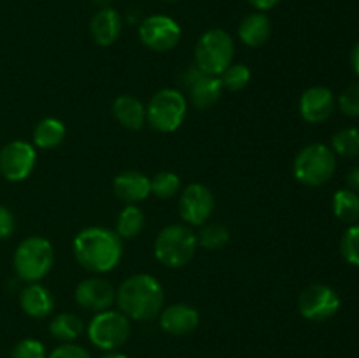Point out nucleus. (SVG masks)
<instances>
[{"label":"nucleus","mask_w":359,"mask_h":358,"mask_svg":"<svg viewBox=\"0 0 359 358\" xmlns=\"http://www.w3.org/2000/svg\"><path fill=\"white\" fill-rule=\"evenodd\" d=\"M339 107L344 114L359 118V81L349 84L339 97Z\"/></svg>","instance_id":"32"},{"label":"nucleus","mask_w":359,"mask_h":358,"mask_svg":"<svg viewBox=\"0 0 359 358\" xmlns=\"http://www.w3.org/2000/svg\"><path fill=\"white\" fill-rule=\"evenodd\" d=\"M91 4H93V6H97L98 9H104V7H111L112 0H91Z\"/></svg>","instance_id":"39"},{"label":"nucleus","mask_w":359,"mask_h":358,"mask_svg":"<svg viewBox=\"0 0 359 358\" xmlns=\"http://www.w3.org/2000/svg\"><path fill=\"white\" fill-rule=\"evenodd\" d=\"M335 95L326 86H311L302 93L298 102V111L300 116L307 123L318 125L325 123L335 111Z\"/></svg>","instance_id":"15"},{"label":"nucleus","mask_w":359,"mask_h":358,"mask_svg":"<svg viewBox=\"0 0 359 358\" xmlns=\"http://www.w3.org/2000/svg\"><path fill=\"white\" fill-rule=\"evenodd\" d=\"M228 241H230V230L221 223H203L196 234V242L200 248L209 249V251L224 248Z\"/></svg>","instance_id":"26"},{"label":"nucleus","mask_w":359,"mask_h":358,"mask_svg":"<svg viewBox=\"0 0 359 358\" xmlns=\"http://www.w3.org/2000/svg\"><path fill=\"white\" fill-rule=\"evenodd\" d=\"M65 135L67 128L62 119L49 116V118H42L35 125L32 140H34V146L39 147V150H53V147H58L65 140Z\"/></svg>","instance_id":"22"},{"label":"nucleus","mask_w":359,"mask_h":358,"mask_svg":"<svg viewBox=\"0 0 359 358\" xmlns=\"http://www.w3.org/2000/svg\"><path fill=\"white\" fill-rule=\"evenodd\" d=\"M91 39L98 46H112L123 34V18L114 7H104L90 21Z\"/></svg>","instance_id":"18"},{"label":"nucleus","mask_w":359,"mask_h":358,"mask_svg":"<svg viewBox=\"0 0 359 358\" xmlns=\"http://www.w3.org/2000/svg\"><path fill=\"white\" fill-rule=\"evenodd\" d=\"M198 242L188 225H167L154 239V256L168 269H181L195 256Z\"/></svg>","instance_id":"4"},{"label":"nucleus","mask_w":359,"mask_h":358,"mask_svg":"<svg viewBox=\"0 0 359 358\" xmlns=\"http://www.w3.org/2000/svg\"><path fill=\"white\" fill-rule=\"evenodd\" d=\"M181 83L184 84L189 100L196 109H209L216 105L224 90L219 76L203 74L196 65H191L182 72Z\"/></svg>","instance_id":"13"},{"label":"nucleus","mask_w":359,"mask_h":358,"mask_svg":"<svg viewBox=\"0 0 359 358\" xmlns=\"http://www.w3.org/2000/svg\"><path fill=\"white\" fill-rule=\"evenodd\" d=\"M77 305L91 312H102L112 309L116 302V288L105 277H86L74 290Z\"/></svg>","instance_id":"14"},{"label":"nucleus","mask_w":359,"mask_h":358,"mask_svg":"<svg viewBox=\"0 0 359 358\" xmlns=\"http://www.w3.org/2000/svg\"><path fill=\"white\" fill-rule=\"evenodd\" d=\"M14 228H16L14 214L6 206H0V241L9 239L14 234Z\"/></svg>","instance_id":"34"},{"label":"nucleus","mask_w":359,"mask_h":358,"mask_svg":"<svg viewBox=\"0 0 359 358\" xmlns=\"http://www.w3.org/2000/svg\"><path fill=\"white\" fill-rule=\"evenodd\" d=\"M351 65H353L354 72H356V76L359 77V41L353 48V53H351Z\"/></svg>","instance_id":"37"},{"label":"nucleus","mask_w":359,"mask_h":358,"mask_svg":"<svg viewBox=\"0 0 359 358\" xmlns=\"http://www.w3.org/2000/svg\"><path fill=\"white\" fill-rule=\"evenodd\" d=\"M84 332V323L74 312H60L49 321V333L60 343H74Z\"/></svg>","instance_id":"24"},{"label":"nucleus","mask_w":359,"mask_h":358,"mask_svg":"<svg viewBox=\"0 0 359 358\" xmlns=\"http://www.w3.org/2000/svg\"><path fill=\"white\" fill-rule=\"evenodd\" d=\"M212 192L202 183H191L182 190L179 197V216L188 227H202L214 213Z\"/></svg>","instance_id":"12"},{"label":"nucleus","mask_w":359,"mask_h":358,"mask_svg":"<svg viewBox=\"0 0 359 358\" xmlns=\"http://www.w3.org/2000/svg\"><path fill=\"white\" fill-rule=\"evenodd\" d=\"M340 253L351 265L359 267V225H351L340 241Z\"/></svg>","instance_id":"30"},{"label":"nucleus","mask_w":359,"mask_h":358,"mask_svg":"<svg viewBox=\"0 0 359 358\" xmlns=\"http://www.w3.org/2000/svg\"><path fill=\"white\" fill-rule=\"evenodd\" d=\"M72 251L77 263L88 272L107 274L121 262L123 241L111 228L86 227L74 237Z\"/></svg>","instance_id":"1"},{"label":"nucleus","mask_w":359,"mask_h":358,"mask_svg":"<svg viewBox=\"0 0 359 358\" xmlns=\"http://www.w3.org/2000/svg\"><path fill=\"white\" fill-rule=\"evenodd\" d=\"M11 358H48V351L41 340L27 337L14 344L11 350Z\"/></svg>","instance_id":"31"},{"label":"nucleus","mask_w":359,"mask_h":358,"mask_svg":"<svg viewBox=\"0 0 359 358\" xmlns=\"http://www.w3.org/2000/svg\"><path fill=\"white\" fill-rule=\"evenodd\" d=\"M188 114V98L175 88H163L151 97L146 105L147 125L156 132H175Z\"/></svg>","instance_id":"7"},{"label":"nucleus","mask_w":359,"mask_h":358,"mask_svg":"<svg viewBox=\"0 0 359 358\" xmlns=\"http://www.w3.org/2000/svg\"><path fill=\"white\" fill-rule=\"evenodd\" d=\"M146 227V216L144 211L137 204H126L118 214L116 220V234L119 235L121 241H132L139 237Z\"/></svg>","instance_id":"23"},{"label":"nucleus","mask_w":359,"mask_h":358,"mask_svg":"<svg viewBox=\"0 0 359 358\" xmlns=\"http://www.w3.org/2000/svg\"><path fill=\"white\" fill-rule=\"evenodd\" d=\"M237 35L242 44L249 46V48H262L272 35V23L265 13L256 11V13L248 14L241 21Z\"/></svg>","instance_id":"20"},{"label":"nucleus","mask_w":359,"mask_h":358,"mask_svg":"<svg viewBox=\"0 0 359 358\" xmlns=\"http://www.w3.org/2000/svg\"><path fill=\"white\" fill-rule=\"evenodd\" d=\"M181 190V178L172 171H161L151 178V195L156 199H174Z\"/></svg>","instance_id":"27"},{"label":"nucleus","mask_w":359,"mask_h":358,"mask_svg":"<svg viewBox=\"0 0 359 358\" xmlns=\"http://www.w3.org/2000/svg\"><path fill=\"white\" fill-rule=\"evenodd\" d=\"M340 309V297L328 284H311L298 297V311L309 321H326Z\"/></svg>","instance_id":"11"},{"label":"nucleus","mask_w":359,"mask_h":358,"mask_svg":"<svg viewBox=\"0 0 359 358\" xmlns=\"http://www.w3.org/2000/svg\"><path fill=\"white\" fill-rule=\"evenodd\" d=\"M116 304L128 319L149 321L165 307V290L151 274H133L116 290Z\"/></svg>","instance_id":"2"},{"label":"nucleus","mask_w":359,"mask_h":358,"mask_svg":"<svg viewBox=\"0 0 359 358\" xmlns=\"http://www.w3.org/2000/svg\"><path fill=\"white\" fill-rule=\"evenodd\" d=\"M165 2H179V0H165Z\"/></svg>","instance_id":"40"},{"label":"nucleus","mask_w":359,"mask_h":358,"mask_svg":"<svg viewBox=\"0 0 359 358\" xmlns=\"http://www.w3.org/2000/svg\"><path fill=\"white\" fill-rule=\"evenodd\" d=\"M332 150L333 153L344 158H356L359 157V130L342 128L332 137Z\"/></svg>","instance_id":"28"},{"label":"nucleus","mask_w":359,"mask_h":358,"mask_svg":"<svg viewBox=\"0 0 359 358\" xmlns=\"http://www.w3.org/2000/svg\"><path fill=\"white\" fill-rule=\"evenodd\" d=\"M37 151L27 140H11L0 150V174L11 183H21L34 172Z\"/></svg>","instance_id":"10"},{"label":"nucleus","mask_w":359,"mask_h":358,"mask_svg":"<svg viewBox=\"0 0 359 358\" xmlns=\"http://www.w3.org/2000/svg\"><path fill=\"white\" fill-rule=\"evenodd\" d=\"M14 272L25 283H41L55 265V249L42 235H30L18 244L13 256Z\"/></svg>","instance_id":"3"},{"label":"nucleus","mask_w":359,"mask_h":358,"mask_svg":"<svg viewBox=\"0 0 359 358\" xmlns=\"http://www.w3.org/2000/svg\"><path fill=\"white\" fill-rule=\"evenodd\" d=\"M248 2L251 4L256 11H259V13H265V11L273 9L280 0H248Z\"/></svg>","instance_id":"36"},{"label":"nucleus","mask_w":359,"mask_h":358,"mask_svg":"<svg viewBox=\"0 0 359 358\" xmlns=\"http://www.w3.org/2000/svg\"><path fill=\"white\" fill-rule=\"evenodd\" d=\"M346 183H347V188L359 193V167H353L349 172H347Z\"/></svg>","instance_id":"35"},{"label":"nucleus","mask_w":359,"mask_h":358,"mask_svg":"<svg viewBox=\"0 0 359 358\" xmlns=\"http://www.w3.org/2000/svg\"><path fill=\"white\" fill-rule=\"evenodd\" d=\"M48 358H93L86 347L76 343H62L56 346L51 353H48Z\"/></svg>","instance_id":"33"},{"label":"nucleus","mask_w":359,"mask_h":358,"mask_svg":"<svg viewBox=\"0 0 359 358\" xmlns=\"http://www.w3.org/2000/svg\"><path fill=\"white\" fill-rule=\"evenodd\" d=\"M86 333L90 343L97 350L104 351V353L105 351H118L130 339L132 325L119 309L118 311L107 309V311L95 312L86 326Z\"/></svg>","instance_id":"8"},{"label":"nucleus","mask_w":359,"mask_h":358,"mask_svg":"<svg viewBox=\"0 0 359 358\" xmlns=\"http://www.w3.org/2000/svg\"><path fill=\"white\" fill-rule=\"evenodd\" d=\"M160 329L168 336H188L200 325V312L189 304H170L158 314Z\"/></svg>","instance_id":"16"},{"label":"nucleus","mask_w":359,"mask_h":358,"mask_svg":"<svg viewBox=\"0 0 359 358\" xmlns=\"http://www.w3.org/2000/svg\"><path fill=\"white\" fill-rule=\"evenodd\" d=\"M333 214L347 225H356L359 220V193L349 188L335 192L332 199Z\"/></svg>","instance_id":"25"},{"label":"nucleus","mask_w":359,"mask_h":358,"mask_svg":"<svg viewBox=\"0 0 359 358\" xmlns=\"http://www.w3.org/2000/svg\"><path fill=\"white\" fill-rule=\"evenodd\" d=\"M112 116L116 121L128 130H140L147 123L146 105L132 95H119L112 102Z\"/></svg>","instance_id":"21"},{"label":"nucleus","mask_w":359,"mask_h":358,"mask_svg":"<svg viewBox=\"0 0 359 358\" xmlns=\"http://www.w3.org/2000/svg\"><path fill=\"white\" fill-rule=\"evenodd\" d=\"M182 30L174 18L153 14L144 18L139 27V39L147 49L156 53L172 51L181 42Z\"/></svg>","instance_id":"9"},{"label":"nucleus","mask_w":359,"mask_h":358,"mask_svg":"<svg viewBox=\"0 0 359 358\" xmlns=\"http://www.w3.org/2000/svg\"><path fill=\"white\" fill-rule=\"evenodd\" d=\"M98 358H128V357L118 350V351H105V353L100 354Z\"/></svg>","instance_id":"38"},{"label":"nucleus","mask_w":359,"mask_h":358,"mask_svg":"<svg viewBox=\"0 0 359 358\" xmlns=\"http://www.w3.org/2000/svg\"><path fill=\"white\" fill-rule=\"evenodd\" d=\"M20 305L30 318H48L55 311V297L41 283H28L20 293Z\"/></svg>","instance_id":"19"},{"label":"nucleus","mask_w":359,"mask_h":358,"mask_svg":"<svg viewBox=\"0 0 359 358\" xmlns=\"http://www.w3.org/2000/svg\"><path fill=\"white\" fill-rule=\"evenodd\" d=\"M251 69L245 63H231L219 76L221 84L228 91H241L251 83Z\"/></svg>","instance_id":"29"},{"label":"nucleus","mask_w":359,"mask_h":358,"mask_svg":"<svg viewBox=\"0 0 359 358\" xmlns=\"http://www.w3.org/2000/svg\"><path fill=\"white\" fill-rule=\"evenodd\" d=\"M112 192L121 202L139 204L151 195V179L139 171H125L114 178Z\"/></svg>","instance_id":"17"},{"label":"nucleus","mask_w":359,"mask_h":358,"mask_svg":"<svg viewBox=\"0 0 359 358\" xmlns=\"http://www.w3.org/2000/svg\"><path fill=\"white\" fill-rule=\"evenodd\" d=\"M337 171V154L326 144L314 142L302 147L293 161V174L305 186H323Z\"/></svg>","instance_id":"6"},{"label":"nucleus","mask_w":359,"mask_h":358,"mask_svg":"<svg viewBox=\"0 0 359 358\" xmlns=\"http://www.w3.org/2000/svg\"><path fill=\"white\" fill-rule=\"evenodd\" d=\"M235 42L226 30L210 28L195 46V65L209 76H221L233 63Z\"/></svg>","instance_id":"5"}]
</instances>
